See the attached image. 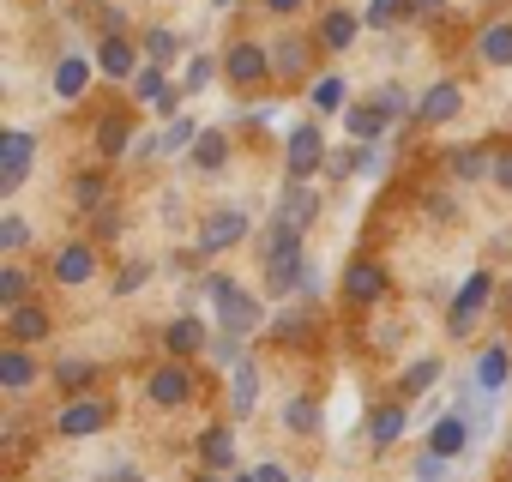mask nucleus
Instances as JSON below:
<instances>
[{
	"instance_id": "1",
	"label": "nucleus",
	"mask_w": 512,
	"mask_h": 482,
	"mask_svg": "<svg viewBox=\"0 0 512 482\" xmlns=\"http://www.w3.org/2000/svg\"><path fill=\"white\" fill-rule=\"evenodd\" d=\"M260 254H266V284H272V296H290V284L308 278V272H302V229L278 223V229L260 241Z\"/></svg>"
},
{
	"instance_id": "2",
	"label": "nucleus",
	"mask_w": 512,
	"mask_h": 482,
	"mask_svg": "<svg viewBox=\"0 0 512 482\" xmlns=\"http://www.w3.org/2000/svg\"><path fill=\"white\" fill-rule=\"evenodd\" d=\"M247 211L241 205H217L205 223H199V241H193V248L199 254H229V248H241V241H247Z\"/></svg>"
},
{
	"instance_id": "3",
	"label": "nucleus",
	"mask_w": 512,
	"mask_h": 482,
	"mask_svg": "<svg viewBox=\"0 0 512 482\" xmlns=\"http://www.w3.org/2000/svg\"><path fill=\"white\" fill-rule=\"evenodd\" d=\"M488 296H494V278H488V272H470V278L458 284V296H452V314H446V326L464 338V332H470V320L488 308Z\"/></svg>"
},
{
	"instance_id": "4",
	"label": "nucleus",
	"mask_w": 512,
	"mask_h": 482,
	"mask_svg": "<svg viewBox=\"0 0 512 482\" xmlns=\"http://www.w3.org/2000/svg\"><path fill=\"white\" fill-rule=\"evenodd\" d=\"M31 151H37L31 133H7V139H0V193H19V187H25V175H31Z\"/></svg>"
},
{
	"instance_id": "5",
	"label": "nucleus",
	"mask_w": 512,
	"mask_h": 482,
	"mask_svg": "<svg viewBox=\"0 0 512 482\" xmlns=\"http://www.w3.org/2000/svg\"><path fill=\"white\" fill-rule=\"evenodd\" d=\"M223 73H229L235 85H260V79L272 73V55H266L260 43H235V49L223 55Z\"/></svg>"
},
{
	"instance_id": "6",
	"label": "nucleus",
	"mask_w": 512,
	"mask_h": 482,
	"mask_svg": "<svg viewBox=\"0 0 512 482\" xmlns=\"http://www.w3.org/2000/svg\"><path fill=\"white\" fill-rule=\"evenodd\" d=\"M320 145H326V139H320L308 121H302V127H290V181H308V175L326 163V151H320Z\"/></svg>"
},
{
	"instance_id": "7",
	"label": "nucleus",
	"mask_w": 512,
	"mask_h": 482,
	"mask_svg": "<svg viewBox=\"0 0 512 482\" xmlns=\"http://www.w3.org/2000/svg\"><path fill=\"white\" fill-rule=\"evenodd\" d=\"M97 428H103V404H97V398H73V404L55 416V434H61V440H91Z\"/></svg>"
},
{
	"instance_id": "8",
	"label": "nucleus",
	"mask_w": 512,
	"mask_h": 482,
	"mask_svg": "<svg viewBox=\"0 0 512 482\" xmlns=\"http://www.w3.org/2000/svg\"><path fill=\"white\" fill-rule=\"evenodd\" d=\"M314 217H320V193H308V181H290V187H284V199H278V223L308 229Z\"/></svg>"
},
{
	"instance_id": "9",
	"label": "nucleus",
	"mask_w": 512,
	"mask_h": 482,
	"mask_svg": "<svg viewBox=\"0 0 512 482\" xmlns=\"http://www.w3.org/2000/svg\"><path fill=\"white\" fill-rule=\"evenodd\" d=\"M145 392H151V404L175 410V404H187V398H193V374H187V368H157V374L145 380Z\"/></svg>"
},
{
	"instance_id": "10",
	"label": "nucleus",
	"mask_w": 512,
	"mask_h": 482,
	"mask_svg": "<svg viewBox=\"0 0 512 482\" xmlns=\"http://www.w3.org/2000/svg\"><path fill=\"white\" fill-rule=\"evenodd\" d=\"M91 272H97V254H91V241H67V248L55 254V284H67V290H73V284H85Z\"/></svg>"
},
{
	"instance_id": "11",
	"label": "nucleus",
	"mask_w": 512,
	"mask_h": 482,
	"mask_svg": "<svg viewBox=\"0 0 512 482\" xmlns=\"http://www.w3.org/2000/svg\"><path fill=\"white\" fill-rule=\"evenodd\" d=\"M217 320H223V332H229V338H247L253 326H260V302H253L247 290H235V296H223V302H217Z\"/></svg>"
},
{
	"instance_id": "12",
	"label": "nucleus",
	"mask_w": 512,
	"mask_h": 482,
	"mask_svg": "<svg viewBox=\"0 0 512 482\" xmlns=\"http://www.w3.org/2000/svg\"><path fill=\"white\" fill-rule=\"evenodd\" d=\"M97 67H103L109 79H133V73H139V55H133L127 37H103V43H97Z\"/></svg>"
},
{
	"instance_id": "13",
	"label": "nucleus",
	"mask_w": 512,
	"mask_h": 482,
	"mask_svg": "<svg viewBox=\"0 0 512 482\" xmlns=\"http://www.w3.org/2000/svg\"><path fill=\"white\" fill-rule=\"evenodd\" d=\"M85 85H91V61L85 55H61L55 61V97L73 103V97H85Z\"/></svg>"
},
{
	"instance_id": "14",
	"label": "nucleus",
	"mask_w": 512,
	"mask_h": 482,
	"mask_svg": "<svg viewBox=\"0 0 512 482\" xmlns=\"http://www.w3.org/2000/svg\"><path fill=\"white\" fill-rule=\"evenodd\" d=\"M458 109H464V97H458V85H452V79L428 85V91H422V103H416V115H422V121H452Z\"/></svg>"
},
{
	"instance_id": "15",
	"label": "nucleus",
	"mask_w": 512,
	"mask_h": 482,
	"mask_svg": "<svg viewBox=\"0 0 512 482\" xmlns=\"http://www.w3.org/2000/svg\"><path fill=\"white\" fill-rule=\"evenodd\" d=\"M470 446V422L464 416H440L434 428H428V452H440V458H458Z\"/></svg>"
},
{
	"instance_id": "16",
	"label": "nucleus",
	"mask_w": 512,
	"mask_h": 482,
	"mask_svg": "<svg viewBox=\"0 0 512 482\" xmlns=\"http://www.w3.org/2000/svg\"><path fill=\"white\" fill-rule=\"evenodd\" d=\"M31 380H37V368L25 356V344H7V350H0V386H7V392H31Z\"/></svg>"
},
{
	"instance_id": "17",
	"label": "nucleus",
	"mask_w": 512,
	"mask_h": 482,
	"mask_svg": "<svg viewBox=\"0 0 512 482\" xmlns=\"http://www.w3.org/2000/svg\"><path fill=\"white\" fill-rule=\"evenodd\" d=\"M344 290H350L356 302H380V296H386V272H380L374 260H356V266L344 272Z\"/></svg>"
},
{
	"instance_id": "18",
	"label": "nucleus",
	"mask_w": 512,
	"mask_h": 482,
	"mask_svg": "<svg viewBox=\"0 0 512 482\" xmlns=\"http://www.w3.org/2000/svg\"><path fill=\"white\" fill-rule=\"evenodd\" d=\"M253 404H260V368L241 362L235 380H229V410H235V416H253Z\"/></svg>"
},
{
	"instance_id": "19",
	"label": "nucleus",
	"mask_w": 512,
	"mask_h": 482,
	"mask_svg": "<svg viewBox=\"0 0 512 482\" xmlns=\"http://www.w3.org/2000/svg\"><path fill=\"white\" fill-rule=\"evenodd\" d=\"M7 338L13 344H43L49 338V314L43 308H13L7 314Z\"/></svg>"
},
{
	"instance_id": "20",
	"label": "nucleus",
	"mask_w": 512,
	"mask_h": 482,
	"mask_svg": "<svg viewBox=\"0 0 512 482\" xmlns=\"http://www.w3.org/2000/svg\"><path fill=\"white\" fill-rule=\"evenodd\" d=\"M163 344H169V356H193V350H205V320L181 314V320L163 332Z\"/></svg>"
},
{
	"instance_id": "21",
	"label": "nucleus",
	"mask_w": 512,
	"mask_h": 482,
	"mask_svg": "<svg viewBox=\"0 0 512 482\" xmlns=\"http://www.w3.org/2000/svg\"><path fill=\"white\" fill-rule=\"evenodd\" d=\"M506 368H512L506 344H488V350L476 356V386H482V392H500V386H506Z\"/></svg>"
},
{
	"instance_id": "22",
	"label": "nucleus",
	"mask_w": 512,
	"mask_h": 482,
	"mask_svg": "<svg viewBox=\"0 0 512 482\" xmlns=\"http://www.w3.org/2000/svg\"><path fill=\"white\" fill-rule=\"evenodd\" d=\"M199 458H205V470H229L235 464V434L229 428H205L199 434Z\"/></svg>"
},
{
	"instance_id": "23",
	"label": "nucleus",
	"mask_w": 512,
	"mask_h": 482,
	"mask_svg": "<svg viewBox=\"0 0 512 482\" xmlns=\"http://www.w3.org/2000/svg\"><path fill=\"white\" fill-rule=\"evenodd\" d=\"M302 67H308V43H302V37H278V43H272V73H278V79H296Z\"/></svg>"
},
{
	"instance_id": "24",
	"label": "nucleus",
	"mask_w": 512,
	"mask_h": 482,
	"mask_svg": "<svg viewBox=\"0 0 512 482\" xmlns=\"http://www.w3.org/2000/svg\"><path fill=\"white\" fill-rule=\"evenodd\" d=\"M356 31H362L356 13H326V19H320V43H326V49H350Z\"/></svg>"
},
{
	"instance_id": "25",
	"label": "nucleus",
	"mask_w": 512,
	"mask_h": 482,
	"mask_svg": "<svg viewBox=\"0 0 512 482\" xmlns=\"http://www.w3.org/2000/svg\"><path fill=\"white\" fill-rule=\"evenodd\" d=\"M127 139H133L127 115H103V121H97V151H103V157H121V151H127Z\"/></svg>"
},
{
	"instance_id": "26",
	"label": "nucleus",
	"mask_w": 512,
	"mask_h": 482,
	"mask_svg": "<svg viewBox=\"0 0 512 482\" xmlns=\"http://www.w3.org/2000/svg\"><path fill=\"white\" fill-rule=\"evenodd\" d=\"M284 434H320V404L314 398H290L284 404Z\"/></svg>"
},
{
	"instance_id": "27",
	"label": "nucleus",
	"mask_w": 512,
	"mask_h": 482,
	"mask_svg": "<svg viewBox=\"0 0 512 482\" xmlns=\"http://www.w3.org/2000/svg\"><path fill=\"white\" fill-rule=\"evenodd\" d=\"M404 422H410V416H404V404H386V410H374V422H368V434H374V446L386 452V446H392V440L404 434Z\"/></svg>"
},
{
	"instance_id": "28",
	"label": "nucleus",
	"mask_w": 512,
	"mask_h": 482,
	"mask_svg": "<svg viewBox=\"0 0 512 482\" xmlns=\"http://www.w3.org/2000/svg\"><path fill=\"white\" fill-rule=\"evenodd\" d=\"M344 121H350V133L362 139V145H374L380 133H386V109L374 103V109H344Z\"/></svg>"
},
{
	"instance_id": "29",
	"label": "nucleus",
	"mask_w": 512,
	"mask_h": 482,
	"mask_svg": "<svg viewBox=\"0 0 512 482\" xmlns=\"http://www.w3.org/2000/svg\"><path fill=\"white\" fill-rule=\"evenodd\" d=\"M452 175L458 181H482V175H494V157H482L476 145H458L452 151Z\"/></svg>"
},
{
	"instance_id": "30",
	"label": "nucleus",
	"mask_w": 512,
	"mask_h": 482,
	"mask_svg": "<svg viewBox=\"0 0 512 482\" xmlns=\"http://www.w3.org/2000/svg\"><path fill=\"white\" fill-rule=\"evenodd\" d=\"M482 61L488 67H512V25H494V31H482Z\"/></svg>"
},
{
	"instance_id": "31",
	"label": "nucleus",
	"mask_w": 512,
	"mask_h": 482,
	"mask_svg": "<svg viewBox=\"0 0 512 482\" xmlns=\"http://www.w3.org/2000/svg\"><path fill=\"white\" fill-rule=\"evenodd\" d=\"M133 97H145V103H169V79H163V67H139L133 73Z\"/></svg>"
},
{
	"instance_id": "32",
	"label": "nucleus",
	"mask_w": 512,
	"mask_h": 482,
	"mask_svg": "<svg viewBox=\"0 0 512 482\" xmlns=\"http://www.w3.org/2000/svg\"><path fill=\"white\" fill-rule=\"evenodd\" d=\"M314 109H350V85H344V73H326L320 85H314Z\"/></svg>"
},
{
	"instance_id": "33",
	"label": "nucleus",
	"mask_w": 512,
	"mask_h": 482,
	"mask_svg": "<svg viewBox=\"0 0 512 482\" xmlns=\"http://www.w3.org/2000/svg\"><path fill=\"white\" fill-rule=\"evenodd\" d=\"M187 145H199V127L193 121H175L163 139H145V151H187Z\"/></svg>"
},
{
	"instance_id": "34",
	"label": "nucleus",
	"mask_w": 512,
	"mask_h": 482,
	"mask_svg": "<svg viewBox=\"0 0 512 482\" xmlns=\"http://www.w3.org/2000/svg\"><path fill=\"white\" fill-rule=\"evenodd\" d=\"M193 163H199V169H223V163H229V145H223V133H199V145H193Z\"/></svg>"
},
{
	"instance_id": "35",
	"label": "nucleus",
	"mask_w": 512,
	"mask_h": 482,
	"mask_svg": "<svg viewBox=\"0 0 512 482\" xmlns=\"http://www.w3.org/2000/svg\"><path fill=\"white\" fill-rule=\"evenodd\" d=\"M175 49H181V43H175V31H145V61H151V67H169V61H175Z\"/></svg>"
},
{
	"instance_id": "36",
	"label": "nucleus",
	"mask_w": 512,
	"mask_h": 482,
	"mask_svg": "<svg viewBox=\"0 0 512 482\" xmlns=\"http://www.w3.org/2000/svg\"><path fill=\"white\" fill-rule=\"evenodd\" d=\"M434 380H440V362H434V356H422V362H410V374H404V392L416 398V392H428Z\"/></svg>"
},
{
	"instance_id": "37",
	"label": "nucleus",
	"mask_w": 512,
	"mask_h": 482,
	"mask_svg": "<svg viewBox=\"0 0 512 482\" xmlns=\"http://www.w3.org/2000/svg\"><path fill=\"white\" fill-rule=\"evenodd\" d=\"M0 302H7V314H13V308H25V272H19V266L0 272Z\"/></svg>"
},
{
	"instance_id": "38",
	"label": "nucleus",
	"mask_w": 512,
	"mask_h": 482,
	"mask_svg": "<svg viewBox=\"0 0 512 482\" xmlns=\"http://www.w3.org/2000/svg\"><path fill=\"white\" fill-rule=\"evenodd\" d=\"M73 193H79V205H91V211H97V205L109 199V187H103V175H79V181H73Z\"/></svg>"
},
{
	"instance_id": "39",
	"label": "nucleus",
	"mask_w": 512,
	"mask_h": 482,
	"mask_svg": "<svg viewBox=\"0 0 512 482\" xmlns=\"http://www.w3.org/2000/svg\"><path fill=\"white\" fill-rule=\"evenodd\" d=\"M410 476H416V482H446V458H440V452H422V458L410 464Z\"/></svg>"
},
{
	"instance_id": "40",
	"label": "nucleus",
	"mask_w": 512,
	"mask_h": 482,
	"mask_svg": "<svg viewBox=\"0 0 512 482\" xmlns=\"http://www.w3.org/2000/svg\"><path fill=\"white\" fill-rule=\"evenodd\" d=\"M25 241H31L25 217H0V248H25Z\"/></svg>"
},
{
	"instance_id": "41",
	"label": "nucleus",
	"mask_w": 512,
	"mask_h": 482,
	"mask_svg": "<svg viewBox=\"0 0 512 482\" xmlns=\"http://www.w3.org/2000/svg\"><path fill=\"white\" fill-rule=\"evenodd\" d=\"M374 103L386 109V121H398V115H404V85H380V91H374Z\"/></svg>"
},
{
	"instance_id": "42",
	"label": "nucleus",
	"mask_w": 512,
	"mask_h": 482,
	"mask_svg": "<svg viewBox=\"0 0 512 482\" xmlns=\"http://www.w3.org/2000/svg\"><path fill=\"white\" fill-rule=\"evenodd\" d=\"M211 356H217L223 368H241V362H247V356H241V338H229V332H223V338L211 344Z\"/></svg>"
},
{
	"instance_id": "43",
	"label": "nucleus",
	"mask_w": 512,
	"mask_h": 482,
	"mask_svg": "<svg viewBox=\"0 0 512 482\" xmlns=\"http://www.w3.org/2000/svg\"><path fill=\"white\" fill-rule=\"evenodd\" d=\"M55 380L73 392V386H85V380H91V362H61V368H55Z\"/></svg>"
},
{
	"instance_id": "44",
	"label": "nucleus",
	"mask_w": 512,
	"mask_h": 482,
	"mask_svg": "<svg viewBox=\"0 0 512 482\" xmlns=\"http://www.w3.org/2000/svg\"><path fill=\"white\" fill-rule=\"evenodd\" d=\"M398 7H404V0H374V7L362 13V25H386V19H398Z\"/></svg>"
},
{
	"instance_id": "45",
	"label": "nucleus",
	"mask_w": 512,
	"mask_h": 482,
	"mask_svg": "<svg viewBox=\"0 0 512 482\" xmlns=\"http://www.w3.org/2000/svg\"><path fill=\"white\" fill-rule=\"evenodd\" d=\"M139 284H145V266H127V272H121V278H115V296H133V290H139Z\"/></svg>"
},
{
	"instance_id": "46",
	"label": "nucleus",
	"mask_w": 512,
	"mask_h": 482,
	"mask_svg": "<svg viewBox=\"0 0 512 482\" xmlns=\"http://www.w3.org/2000/svg\"><path fill=\"white\" fill-rule=\"evenodd\" d=\"M205 79H211V61H205V55H199V61H193V67H187V91H199V85H205Z\"/></svg>"
},
{
	"instance_id": "47",
	"label": "nucleus",
	"mask_w": 512,
	"mask_h": 482,
	"mask_svg": "<svg viewBox=\"0 0 512 482\" xmlns=\"http://www.w3.org/2000/svg\"><path fill=\"white\" fill-rule=\"evenodd\" d=\"M494 181H500V187L512 193V151H506V157H494Z\"/></svg>"
},
{
	"instance_id": "48",
	"label": "nucleus",
	"mask_w": 512,
	"mask_h": 482,
	"mask_svg": "<svg viewBox=\"0 0 512 482\" xmlns=\"http://www.w3.org/2000/svg\"><path fill=\"white\" fill-rule=\"evenodd\" d=\"M253 476H260V482H290V470H284V464H260Z\"/></svg>"
},
{
	"instance_id": "49",
	"label": "nucleus",
	"mask_w": 512,
	"mask_h": 482,
	"mask_svg": "<svg viewBox=\"0 0 512 482\" xmlns=\"http://www.w3.org/2000/svg\"><path fill=\"white\" fill-rule=\"evenodd\" d=\"M302 326H308V314H284V320H278V338H290V332H302Z\"/></svg>"
},
{
	"instance_id": "50",
	"label": "nucleus",
	"mask_w": 512,
	"mask_h": 482,
	"mask_svg": "<svg viewBox=\"0 0 512 482\" xmlns=\"http://www.w3.org/2000/svg\"><path fill=\"white\" fill-rule=\"evenodd\" d=\"M410 13H422V19H428V13H440V0H410Z\"/></svg>"
},
{
	"instance_id": "51",
	"label": "nucleus",
	"mask_w": 512,
	"mask_h": 482,
	"mask_svg": "<svg viewBox=\"0 0 512 482\" xmlns=\"http://www.w3.org/2000/svg\"><path fill=\"white\" fill-rule=\"evenodd\" d=\"M266 7H272V13H296V7H302V0H266Z\"/></svg>"
},
{
	"instance_id": "52",
	"label": "nucleus",
	"mask_w": 512,
	"mask_h": 482,
	"mask_svg": "<svg viewBox=\"0 0 512 482\" xmlns=\"http://www.w3.org/2000/svg\"><path fill=\"white\" fill-rule=\"evenodd\" d=\"M235 482H260V476H235Z\"/></svg>"
},
{
	"instance_id": "53",
	"label": "nucleus",
	"mask_w": 512,
	"mask_h": 482,
	"mask_svg": "<svg viewBox=\"0 0 512 482\" xmlns=\"http://www.w3.org/2000/svg\"><path fill=\"white\" fill-rule=\"evenodd\" d=\"M211 7H229V0H211Z\"/></svg>"
},
{
	"instance_id": "54",
	"label": "nucleus",
	"mask_w": 512,
	"mask_h": 482,
	"mask_svg": "<svg viewBox=\"0 0 512 482\" xmlns=\"http://www.w3.org/2000/svg\"><path fill=\"white\" fill-rule=\"evenodd\" d=\"M199 482H217V476H199Z\"/></svg>"
}]
</instances>
